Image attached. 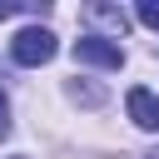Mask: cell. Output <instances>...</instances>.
Wrapping results in <instances>:
<instances>
[{"label":"cell","instance_id":"1","mask_svg":"<svg viewBox=\"0 0 159 159\" xmlns=\"http://www.w3.org/2000/svg\"><path fill=\"white\" fill-rule=\"evenodd\" d=\"M55 50H60V45H55V35H50L45 25H30V30H20V35L10 40V60H15V65H30V70H35V65H50Z\"/></svg>","mask_w":159,"mask_h":159},{"label":"cell","instance_id":"2","mask_svg":"<svg viewBox=\"0 0 159 159\" xmlns=\"http://www.w3.org/2000/svg\"><path fill=\"white\" fill-rule=\"evenodd\" d=\"M75 60L80 65H99V70H119L124 65V50L114 40H104V35H80L75 40Z\"/></svg>","mask_w":159,"mask_h":159},{"label":"cell","instance_id":"3","mask_svg":"<svg viewBox=\"0 0 159 159\" xmlns=\"http://www.w3.org/2000/svg\"><path fill=\"white\" fill-rule=\"evenodd\" d=\"M124 109H129V119H134L139 129H149V134H159V94H154V89H144V84H134V89L124 94Z\"/></svg>","mask_w":159,"mask_h":159},{"label":"cell","instance_id":"4","mask_svg":"<svg viewBox=\"0 0 159 159\" xmlns=\"http://www.w3.org/2000/svg\"><path fill=\"white\" fill-rule=\"evenodd\" d=\"M139 20L149 30H159V0H139Z\"/></svg>","mask_w":159,"mask_h":159},{"label":"cell","instance_id":"5","mask_svg":"<svg viewBox=\"0 0 159 159\" xmlns=\"http://www.w3.org/2000/svg\"><path fill=\"white\" fill-rule=\"evenodd\" d=\"M25 5H15V0H0V20H10V15H20Z\"/></svg>","mask_w":159,"mask_h":159},{"label":"cell","instance_id":"6","mask_svg":"<svg viewBox=\"0 0 159 159\" xmlns=\"http://www.w3.org/2000/svg\"><path fill=\"white\" fill-rule=\"evenodd\" d=\"M10 134V119H5V94H0V139Z\"/></svg>","mask_w":159,"mask_h":159},{"label":"cell","instance_id":"7","mask_svg":"<svg viewBox=\"0 0 159 159\" xmlns=\"http://www.w3.org/2000/svg\"><path fill=\"white\" fill-rule=\"evenodd\" d=\"M15 159H25V154H15Z\"/></svg>","mask_w":159,"mask_h":159},{"label":"cell","instance_id":"8","mask_svg":"<svg viewBox=\"0 0 159 159\" xmlns=\"http://www.w3.org/2000/svg\"><path fill=\"white\" fill-rule=\"evenodd\" d=\"M149 159H159V154H149Z\"/></svg>","mask_w":159,"mask_h":159}]
</instances>
